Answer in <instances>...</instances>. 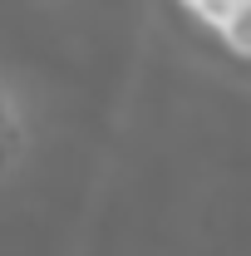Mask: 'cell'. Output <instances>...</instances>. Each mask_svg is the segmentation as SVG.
Segmentation results:
<instances>
[{
  "label": "cell",
  "mask_w": 251,
  "mask_h": 256,
  "mask_svg": "<svg viewBox=\"0 0 251 256\" xmlns=\"http://www.w3.org/2000/svg\"><path fill=\"white\" fill-rule=\"evenodd\" d=\"M192 20L202 25V30H212V34H222L232 20H242V15H251V0H188L182 5Z\"/></svg>",
  "instance_id": "1"
},
{
  "label": "cell",
  "mask_w": 251,
  "mask_h": 256,
  "mask_svg": "<svg viewBox=\"0 0 251 256\" xmlns=\"http://www.w3.org/2000/svg\"><path fill=\"white\" fill-rule=\"evenodd\" d=\"M178 5H188V0H178Z\"/></svg>",
  "instance_id": "2"
}]
</instances>
